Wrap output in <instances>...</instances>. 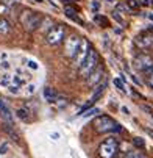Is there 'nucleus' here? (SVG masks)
Returning a JSON list of instances; mask_svg holds the SVG:
<instances>
[{
	"label": "nucleus",
	"instance_id": "obj_1",
	"mask_svg": "<svg viewBox=\"0 0 153 158\" xmlns=\"http://www.w3.org/2000/svg\"><path fill=\"white\" fill-rule=\"evenodd\" d=\"M19 20H20V24L24 25V28L27 31H34L36 28H39L42 17H41V14H38V13H34L31 10H25V11H22Z\"/></svg>",
	"mask_w": 153,
	"mask_h": 158
},
{
	"label": "nucleus",
	"instance_id": "obj_2",
	"mask_svg": "<svg viewBox=\"0 0 153 158\" xmlns=\"http://www.w3.org/2000/svg\"><path fill=\"white\" fill-rule=\"evenodd\" d=\"M94 128L99 131V133H108V131H120V125L116 124V121L113 118H109L106 114H102V116H97L94 119Z\"/></svg>",
	"mask_w": 153,
	"mask_h": 158
},
{
	"label": "nucleus",
	"instance_id": "obj_3",
	"mask_svg": "<svg viewBox=\"0 0 153 158\" xmlns=\"http://www.w3.org/2000/svg\"><path fill=\"white\" fill-rule=\"evenodd\" d=\"M99 63H100L99 52L94 50V49H89V55H87V58L84 60V63L80 66V75L81 77H87L91 72H94L99 67Z\"/></svg>",
	"mask_w": 153,
	"mask_h": 158
},
{
	"label": "nucleus",
	"instance_id": "obj_4",
	"mask_svg": "<svg viewBox=\"0 0 153 158\" xmlns=\"http://www.w3.org/2000/svg\"><path fill=\"white\" fill-rule=\"evenodd\" d=\"M117 152H119V141L114 136L106 138L99 147V155L102 158H116Z\"/></svg>",
	"mask_w": 153,
	"mask_h": 158
},
{
	"label": "nucleus",
	"instance_id": "obj_5",
	"mask_svg": "<svg viewBox=\"0 0 153 158\" xmlns=\"http://www.w3.org/2000/svg\"><path fill=\"white\" fill-rule=\"evenodd\" d=\"M64 38H66V27L61 24L52 27L47 31V42L50 46H58V44H61L64 41Z\"/></svg>",
	"mask_w": 153,
	"mask_h": 158
},
{
	"label": "nucleus",
	"instance_id": "obj_6",
	"mask_svg": "<svg viewBox=\"0 0 153 158\" xmlns=\"http://www.w3.org/2000/svg\"><path fill=\"white\" fill-rule=\"evenodd\" d=\"M89 42H87L86 39H81V44H80V47H78V52H77V55H75V58H74V61L78 64V67L84 63V60L87 58V55H89Z\"/></svg>",
	"mask_w": 153,
	"mask_h": 158
},
{
	"label": "nucleus",
	"instance_id": "obj_7",
	"mask_svg": "<svg viewBox=\"0 0 153 158\" xmlns=\"http://www.w3.org/2000/svg\"><path fill=\"white\" fill-rule=\"evenodd\" d=\"M80 44H81L80 36H70V38L67 39V42H66V52H67V55H69L70 58H75Z\"/></svg>",
	"mask_w": 153,
	"mask_h": 158
},
{
	"label": "nucleus",
	"instance_id": "obj_8",
	"mask_svg": "<svg viewBox=\"0 0 153 158\" xmlns=\"http://www.w3.org/2000/svg\"><path fill=\"white\" fill-rule=\"evenodd\" d=\"M135 66H136L138 71H141V72L144 74L145 71H148L150 67L153 66V60H151V56H148V55H139V56L135 60Z\"/></svg>",
	"mask_w": 153,
	"mask_h": 158
},
{
	"label": "nucleus",
	"instance_id": "obj_9",
	"mask_svg": "<svg viewBox=\"0 0 153 158\" xmlns=\"http://www.w3.org/2000/svg\"><path fill=\"white\" fill-rule=\"evenodd\" d=\"M136 46H139V49H148L153 47V35L151 33H141L136 39Z\"/></svg>",
	"mask_w": 153,
	"mask_h": 158
},
{
	"label": "nucleus",
	"instance_id": "obj_10",
	"mask_svg": "<svg viewBox=\"0 0 153 158\" xmlns=\"http://www.w3.org/2000/svg\"><path fill=\"white\" fill-rule=\"evenodd\" d=\"M87 80H86V85L89 86V88H92V86H95V85H99L100 81H102V78H103V69L99 66L97 69L94 71V72H91L89 75L86 77Z\"/></svg>",
	"mask_w": 153,
	"mask_h": 158
},
{
	"label": "nucleus",
	"instance_id": "obj_11",
	"mask_svg": "<svg viewBox=\"0 0 153 158\" xmlns=\"http://www.w3.org/2000/svg\"><path fill=\"white\" fill-rule=\"evenodd\" d=\"M0 114H2V118L6 121V122H13V114H11V110L8 108V105L0 99Z\"/></svg>",
	"mask_w": 153,
	"mask_h": 158
},
{
	"label": "nucleus",
	"instance_id": "obj_12",
	"mask_svg": "<svg viewBox=\"0 0 153 158\" xmlns=\"http://www.w3.org/2000/svg\"><path fill=\"white\" fill-rule=\"evenodd\" d=\"M10 31H11L10 22L6 19H3V17H0V36H6Z\"/></svg>",
	"mask_w": 153,
	"mask_h": 158
},
{
	"label": "nucleus",
	"instance_id": "obj_13",
	"mask_svg": "<svg viewBox=\"0 0 153 158\" xmlns=\"http://www.w3.org/2000/svg\"><path fill=\"white\" fill-rule=\"evenodd\" d=\"M44 97H46V100H49V102H55L58 94H56V91L53 88H46L44 89Z\"/></svg>",
	"mask_w": 153,
	"mask_h": 158
},
{
	"label": "nucleus",
	"instance_id": "obj_14",
	"mask_svg": "<svg viewBox=\"0 0 153 158\" xmlns=\"http://www.w3.org/2000/svg\"><path fill=\"white\" fill-rule=\"evenodd\" d=\"M103 93H105V85H100V86L95 89V93L92 94V97H91V102H92V103H95V102H97V100L102 97V94H103Z\"/></svg>",
	"mask_w": 153,
	"mask_h": 158
},
{
	"label": "nucleus",
	"instance_id": "obj_15",
	"mask_svg": "<svg viewBox=\"0 0 153 158\" xmlns=\"http://www.w3.org/2000/svg\"><path fill=\"white\" fill-rule=\"evenodd\" d=\"M77 10L74 8V6H69V5H66L64 6V14L67 16V17H72V19H77Z\"/></svg>",
	"mask_w": 153,
	"mask_h": 158
},
{
	"label": "nucleus",
	"instance_id": "obj_16",
	"mask_svg": "<svg viewBox=\"0 0 153 158\" xmlns=\"http://www.w3.org/2000/svg\"><path fill=\"white\" fill-rule=\"evenodd\" d=\"M141 156V152L139 150H131V152H127L123 155V158H139Z\"/></svg>",
	"mask_w": 153,
	"mask_h": 158
},
{
	"label": "nucleus",
	"instance_id": "obj_17",
	"mask_svg": "<svg viewBox=\"0 0 153 158\" xmlns=\"http://www.w3.org/2000/svg\"><path fill=\"white\" fill-rule=\"evenodd\" d=\"M133 144H135L136 147H139V149H144V147H145V141H144L142 138H135V139H133Z\"/></svg>",
	"mask_w": 153,
	"mask_h": 158
},
{
	"label": "nucleus",
	"instance_id": "obj_18",
	"mask_svg": "<svg viewBox=\"0 0 153 158\" xmlns=\"http://www.w3.org/2000/svg\"><path fill=\"white\" fill-rule=\"evenodd\" d=\"M95 22H97V24H103V27L108 25V19L103 17V16H97V17H95Z\"/></svg>",
	"mask_w": 153,
	"mask_h": 158
},
{
	"label": "nucleus",
	"instance_id": "obj_19",
	"mask_svg": "<svg viewBox=\"0 0 153 158\" xmlns=\"http://www.w3.org/2000/svg\"><path fill=\"white\" fill-rule=\"evenodd\" d=\"M144 78H145L147 86H148L150 89H153V75H144Z\"/></svg>",
	"mask_w": 153,
	"mask_h": 158
},
{
	"label": "nucleus",
	"instance_id": "obj_20",
	"mask_svg": "<svg viewBox=\"0 0 153 158\" xmlns=\"http://www.w3.org/2000/svg\"><path fill=\"white\" fill-rule=\"evenodd\" d=\"M17 116H19L20 119H24V121H25V119L28 118V113H27L25 110H19V111H17Z\"/></svg>",
	"mask_w": 153,
	"mask_h": 158
},
{
	"label": "nucleus",
	"instance_id": "obj_21",
	"mask_svg": "<svg viewBox=\"0 0 153 158\" xmlns=\"http://www.w3.org/2000/svg\"><path fill=\"white\" fill-rule=\"evenodd\" d=\"M114 85L120 89V91H125V88H123V83H122V80L120 78H114Z\"/></svg>",
	"mask_w": 153,
	"mask_h": 158
},
{
	"label": "nucleus",
	"instance_id": "obj_22",
	"mask_svg": "<svg viewBox=\"0 0 153 158\" xmlns=\"http://www.w3.org/2000/svg\"><path fill=\"white\" fill-rule=\"evenodd\" d=\"M99 6H100V2H99V0H92V3H91L92 11H97V10H99Z\"/></svg>",
	"mask_w": 153,
	"mask_h": 158
},
{
	"label": "nucleus",
	"instance_id": "obj_23",
	"mask_svg": "<svg viewBox=\"0 0 153 158\" xmlns=\"http://www.w3.org/2000/svg\"><path fill=\"white\" fill-rule=\"evenodd\" d=\"M113 17H114L117 22H119V24H123V19L119 16V13H117V11H114V13H113Z\"/></svg>",
	"mask_w": 153,
	"mask_h": 158
},
{
	"label": "nucleus",
	"instance_id": "obj_24",
	"mask_svg": "<svg viewBox=\"0 0 153 158\" xmlns=\"http://www.w3.org/2000/svg\"><path fill=\"white\" fill-rule=\"evenodd\" d=\"M144 5H153V0H141Z\"/></svg>",
	"mask_w": 153,
	"mask_h": 158
},
{
	"label": "nucleus",
	"instance_id": "obj_25",
	"mask_svg": "<svg viewBox=\"0 0 153 158\" xmlns=\"http://www.w3.org/2000/svg\"><path fill=\"white\" fill-rule=\"evenodd\" d=\"M61 2H62V3H74L75 0H61Z\"/></svg>",
	"mask_w": 153,
	"mask_h": 158
},
{
	"label": "nucleus",
	"instance_id": "obj_26",
	"mask_svg": "<svg viewBox=\"0 0 153 158\" xmlns=\"http://www.w3.org/2000/svg\"><path fill=\"white\" fill-rule=\"evenodd\" d=\"M145 131H147V133H148V135H150V136H151V138H153V130H150V128H147V130H145Z\"/></svg>",
	"mask_w": 153,
	"mask_h": 158
},
{
	"label": "nucleus",
	"instance_id": "obj_27",
	"mask_svg": "<svg viewBox=\"0 0 153 158\" xmlns=\"http://www.w3.org/2000/svg\"><path fill=\"white\" fill-rule=\"evenodd\" d=\"M139 158H147V156H145L144 153H141V156H139Z\"/></svg>",
	"mask_w": 153,
	"mask_h": 158
},
{
	"label": "nucleus",
	"instance_id": "obj_28",
	"mask_svg": "<svg viewBox=\"0 0 153 158\" xmlns=\"http://www.w3.org/2000/svg\"><path fill=\"white\" fill-rule=\"evenodd\" d=\"M34 2H38V3H41V2H44V0H34Z\"/></svg>",
	"mask_w": 153,
	"mask_h": 158
},
{
	"label": "nucleus",
	"instance_id": "obj_29",
	"mask_svg": "<svg viewBox=\"0 0 153 158\" xmlns=\"http://www.w3.org/2000/svg\"><path fill=\"white\" fill-rule=\"evenodd\" d=\"M151 31H153V27H151Z\"/></svg>",
	"mask_w": 153,
	"mask_h": 158
}]
</instances>
